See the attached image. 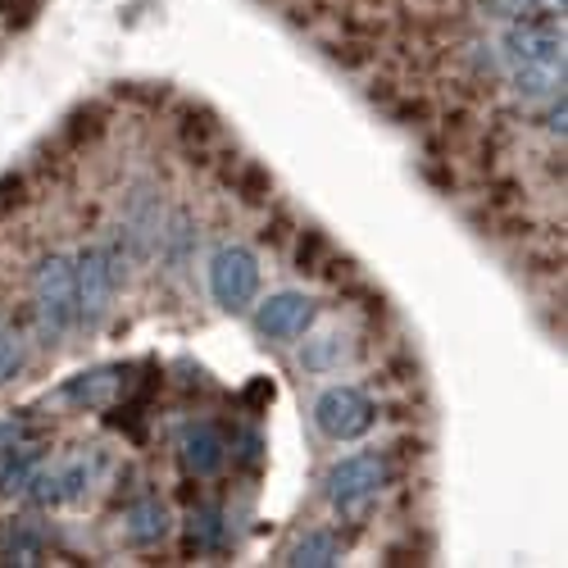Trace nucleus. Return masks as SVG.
Returning a JSON list of instances; mask_svg holds the SVG:
<instances>
[{"label":"nucleus","mask_w":568,"mask_h":568,"mask_svg":"<svg viewBox=\"0 0 568 568\" xmlns=\"http://www.w3.org/2000/svg\"><path fill=\"white\" fill-rule=\"evenodd\" d=\"M223 537H227L223 509H214V505L192 509V518H186V541H192V550H219Z\"/></svg>","instance_id":"nucleus-14"},{"label":"nucleus","mask_w":568,"mask_h":568,"mask_svg":"<svg viewBox=\"0 0 568 568\" xmlns=\"http://www.w3.org/2000/svg\"><path fill=\"white\" fill-rule=\"evenodd\" d=\"M242 400H246V405H255V409H264V405L273 400V383H268V377H255V383L242 392Z\"/></svg>","instance_id":"nucleus-21"},{"label":"nucleus","mask_w":568,"mask_h":568,"mask_svg":"<svg viewBox=\"0 0 568 568\" xmlns=\"http://www.w3.org/2000/svg\"><path fill=\"white\" fill-rule=\"evenodd\" d=\"M232 186H236V192H242V201L246 205H268L273 196V182H268V173L260 169V164H242V169H236L232 173Z\"/></svg>","instance_id":"nucleus-18"},{"label":"nucleus","mask_w":568,"mask_h":568,"mask_svg":"<svg viewBox=\"0 0 568 568\" xmlns=\"http://www.w3.org/2000/svg\"><path fill=\"white\" fill-rule=\"evenodd\" d=\"M282 564H292V568H333V564H342V537L327 532V528H310L287 546Z\"/></svg>","instance_id":"nucleus-12"},{"label":"nucleus","mask_w":568,"mask_h":568,"mask_svg":"<svg viewBox=\"0 0 568 568\" xmlns=\"http://www.w3.org/2000/svg\"><path fill=\"white\" fill-rule=\"evenodd\" d=\"M342 359H346V337L342 333H323V337L305 342V351H301L305 373H333V368H342Z\"/></svg>","instance_id":"nucleus-15"},{"label":"nucleus","mask_w":568,"mask_h":568,"mask_svg":"<svg viewBox=\"0 0 568 568\" xmlns=\"http://www.w3.org/2000/svg\"><path fill=\"white\" fill-rule=\"evenodd\" d=\"M173 528V518H169V505L155 500V496H141L123 509V541L128 546H160Z\"/></svg>","instance_id":"nucleus-8"},{"label":"nucleus","mask_w":568,"mask_h":568,"mask_svg":"<svg viewBox=\"0 0 568 568\" xmlns=\"http://www.w3.org/2000/svg\"><path fill=\"white\" fill-rule=\"evenodd\" d=\"M514 97L528 105H550L564 97V60H537L514 69Z\"/></svg>","instance_id":"nucleus-10"},{"label":"nucleus","mask_w":568,"mask_h":568,"mask_svg":"<svg viewBox=\"0 0 568 568\" xmlns=\"http://www.w3.org/2000/svg\"><path fill=\"white\" fill-rule=\"evenodd\" d=\"M296 264L301 273H323L333 264V246H327V236L314 232V227H301V242H296Z\"/></svg>","instance_id":"nucleus-17"},{"label":"nucleus","mask_w":568,"mask_h":568,"mask_svg":"<svg viewBox=\"0 0 568 568\" xmlns=\"http://www.w3.org/2000/svg\"><path fill=\"white\" fill-rule=\"evenodd\" d=\"M387 483H392V459L368 450V455H351V459L327 468L323 496H327V505H333L342 518H359V514H368V505L377 496H383Z\"/></svg>","instance_id":"nucleus-2"},{"label":"nucleus","mask_w":568,"mask_h":568,"mask_svg":"<svg viewBox=\"0 0 568 568\" xmlns=\"http://www.w3.org/2000/svg\"><path fill=\"white\" fill-rule=\"evenodd\" d=\"M91 136H101V119L97 114H78V119H69V128H64V141H73V146H82V141H91Z\"/></svg>","instance_id":"nucleus-19"},{"label":"nucleus","mask_w":568,"mask_h":568,"mask_svg":"<svg viewBox=\"0 0 568 568\" xmlns=\"http://www.w3.org/2000/svg\"><path fill=\"white\" fill-rule=\"evenodd\" d=\"M255 459H260V437L246 433V437H242V464H255Z\"/></svg>","instance_id":"nucleus-22"},{"label":"nucleus","mask_w":568,"mask_h":568,"mask_svg":"<svg viewBox=\"0 0 568 568\" xmlns=\"http://www.w3.org/2000/svg\"><path fill=\"white\" fill-rule=\"evenodd\" d=\"M23 359H28V342H23V333H19V327H10L6 318H0V387L14 383L19 368H23Z\"/></svg>","instance_id":"nucleus-16"},{"label":"nucleus","mask_w":568,"mask_h":568,"mask_svg":"<svg viewBox=\"0 0 568 568\" xmlns=\"http://www.w3.org/2000/svg\"><path fill=\"white\" fill-rule=\"evenodd\" d=\"M28 437V423L23 418H6V423H0V455H6L10 446H19Z\"/></svg>","instance_id":"nucleus-20"},{"label":"nucleus","mask_w":568,"mask_h":568,"mask_svg":"<svg viewBox=\"0 0 568 568\" xmlns=\"http://www.w3.org/2000/svg\"><path fill=\"white\" fill-rule=\"evenodd\" d=\"M123 368L119 364H105V368H91V373H78V377H69L64 383V392H60V400H69V405H87V409H101V405H110L128 383H123Z\"/></svg>","instance_id":"nucleus-9"},{"label":"nucleus","mask_w":568,"mask_h":568,"mask_svg":"<svg viewBox=\"0 0 568 568\" xmlns=\"http://www.w3.org/2000/svg\"><path fill=\"white\" fill-rule=\"evenodd\" d=\"M37 468H41V446H32V442L10 446L6 459H0V491H6V496L28 491V483H32Z\"/></svg>","instance_id":"nucleus-13"},{"label":"nucleus","mask_w":568,"mask_h":568,"mask_svg":"<svg viewBox=\"0 0 568 568\" xmlns=\"http://www.w3.org/2000/svg\"><path fill=\"white\" fill-rule=\"evenodd\" d=\"M182 459H186V468H192L196 478H214V473L227 464L223 433L214 428V423H201V428H192V433H186V442H182Z\"/></svg>","instance_id":"nucleus-11"},{"label":"nucleus","mask_w":568,"mask_h":568,"mask_svg":"<svg viewBox=\"0 0 568 568\" xmlns=\"http://www.w3.org/2000/svg\"><path fill=\"white\" fill-rule=\"evenodd\" d=\"M119 268L105 255V246H87L73 260V292H78V323H101L119 292Z\"/></svg>","instance_id":"nucleus-4"},{"label":"nucleus","mask_w":568,"mask_h":568,"mask_svg":"<svg viewBox=\"0 0 568 568\" xmlns=\"http://www.w3.org/2000/svg\"><path fill=\"white\" fill-rule=\"evenodd\" d=\"M314 314H318V305L305 292H277V296L260 301L255 327H260V337H268V342H287V337H305V327L314 323Z\"/></svg>","instance_id":"nucleus-7"},{"label":"nucleus","mask_w":568,"mask_h":568,"mask_svg":"<svg viewBox=\"0 0 568 568\" xmlns=\"http://www.w3.org/2000/svg\"><path fill=\"white\" fill-rule=\"evenodd\" d=\"M377 423V405L359 387H333L314 400V428L333 442H355Z\"/></svg>","instance_id":"nucleus-5"},{"label":"nucleus","mask_w":568,"mask_h":568,"mask_svg":"<svg viewBox=\"0 0 568 568\" xmlns=\"http://www.w3.org/2000/svg\"><path fill=\"white\" fill-rule=\"evenodd\" d=\"M32 323L45 342H60L78 323V292H73V260L45 255L32 273Z\"/></svg>","instance_id":"nucleus-1"},{"label":"nucleus","mask_w":568,"mask_h":568,"mask_svg":"<svg viewBox=\"0 0 568 568\" xmlns=\"http://www.w3.org/2000/svg\"><path fill=\"white\" fill-rule=\"evenodd\" d=\"M210 296L232 314L251 310L255 296H260V260L236 242L219 246L214 260H210Z\"/></svg>","instance_id":"nucleus-3"},{"label":"nucleus","mask_w":568,"mask_h":568,"mask_svg":"<svg viewBox=\"0 0 568 568\" xmlns=\"http://www.w3.org/2000/svg\"><path fill=\"white\" fill-rule=\"evenodd\" d=\"M500 60L509 69L518 64H537V60H564V19H528V23H509L500 37Z\"/></svg>","instance_id":"nucleus-6"}]
</instances>
